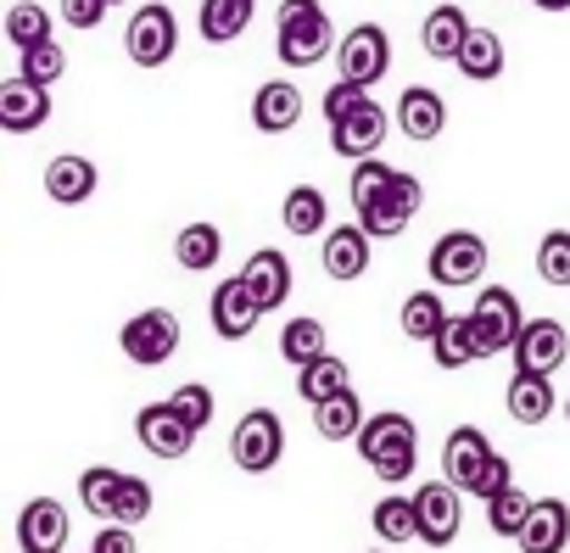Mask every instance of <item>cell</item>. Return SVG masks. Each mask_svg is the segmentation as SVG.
Returning a JSON list of instances; mask_svg holds the SVG:
<instances>
[{
  "label": "cell",
  "mask_w": 570,
  "mask_h": 553,
  "mask_svg": "<svg viewBox=\"0 0 570 553\" xmlns=\"http://www.w3.org/2000/svg\"><path fill=\"white\" fill-rule=\"evenodd\" d=\"M370 525H375V536H381L386 547L420 542V514H414V497H403V492H386V497L375 503Z\"/></svg>",
  "instance_id": "obj_34"
},
{
  "label": "cell",
  "mask_w": 570,
  "mask_h": 553,
  "mask_svg": "<svg viewBox=\"0 0 570 553\" xmlns=\"http://www.w3.org/2000/svg\"><path fill=\"white\" fill-rule=\"evenodd\" d=\"M425 268H431V286H442V292L481 286V274H487V240L475 229H448V235H436Z\"/></svg>",
  "instance_id": "obj_5"
},
{
  "label": "cell",
  "mask_w": 570,
  "mask_h": 553,
  "mask_svg": "<svg viewBox=\"0 0 570 553\" xmlns=\"http://www.w3.org/2000/svg\"><path fill=\"white\" fill-rule=\"evenodd\" d=\"M336 51V23L325 0H279L274 12V57L285 68H320Z\"/></svg>",
  "instance_id": "obj_1"
},
{
  "label": "cell",
  "mask_w": 570,
  "mask_h": 553,
  "mask_svg": "<svg viewBox=\"0 0 570 553\" xmlns=\"http://www.w3.org/2000/svg\"><path fill=\"white\" fill-rule=\"evenodd\" d=\"M531 503H537V497H525L520 486L498 492V497L487 503V525H492V536H509V542H514V536H520V525L531 520Z\"/></svg>",
  "instance_id": "obj_41"
},
{
  "label": "cell",
  "mask_w": 570,
  "mask_h": 553,
  "mask_svg": "<svg viewBox=\"0 0 570 553\" xmlns=\"http://www.w3.org/2000/svg\"><path fill=\"white\" fill-rule=\"evenodd\" d=\"M229 458L246 470V475H268L279 458H285V419L274 408H252L235 436H229Z\"/></svg>",
  "instance_id": "obj_7"
},
{
  "label": "cell",
  "mask_w": 570,
  "mask_h": 553,
  "mask_svg": "<svg viewBox=\"0 0 570 553\" xmlns=\"http://www.w3.org/2000/svg\"><path fill=\"white\" fill-rule=\"evenodd\" d=\"M174 408H179V419L185 425H196V431H207L213 425V414H218V397L202 386V381H185V386H174V397H168Z\"/></svg>",
  "instance_id": "obj_42"
},
{
  "label": "cell",
  "mask_w": 570,
  "mask_h": 553,
  "mask_svg": "<svg viewBox=\"0 0 570 553\" xmlns=\"http://www.w3.org/2000/svg\"><path fill=\"white\" fill-rule=\"evenodd\" d=\"M112 7H129V0H112Z\"/></svg>",
  "instance_id": "obj_51"
},
{
  "label": "cell",
  "mask_w": 570,
  "mask_h": 553,
  "mask_svg": "<svg viewBox=\"0 0 570 553\" xmlns=\"http://www.w3.org/2000/svg\"><path fill=\"white\" fill-rule=\"evenodd\" d=\"M503 403H509V419H514V425H542V419L553 414V403H559V397H553V375H520V369H514Z\"/></svg>",
  "instance_id": "obj_28"
},
{
  "label": "cell",
  "mask_w": 570,
  "mask_h": 553,
  "mask_svg": "<svg viewBox=\"0 0 570 553\" xmlns=\"http://www.w3.org/2000/svg\"><path fill=\"white\" fill-rule=\"evenodd\" d=\"M218 257H224V229H218V224L196 218V224H185V229L174 235V263H179L185 274H207V268H218Z\"/></svg>",
  "instance_id": "obj_27"
},
{
  "label": "cell",
  "mask_w": 570,
  "mask_h": 553,
  "mask_svg": "<svg viewBox=\"0 0 570 553\" xmlns=\"http://www.w3.org/2000/svg\"><path fill=\"white\" fill-rule=\"evenodd\" d=\"M370 553H386V547H370Z\"/></svg>",
  "instance_id": "obj_52"
},
{
  "label": "cell",
  "mask_w": 570,
  "mask_h": 553,
  "mask_svg": "<svg viewBox=\"0 0 570 553\" xmlns=\"http://www.w3.org/2000/svg\"><path fill=\"white\" fill-rule=\"evenodd\" d=\"M470 330H475V347L481 358H498L514 347V336L525 330V308L509 286H481L475 303H470Z\"/></svg>",
  "instance_id": "obj_3"
},
{
  "label": "cell",
  "mask_w": 570,
  "mask_h": 553,
  "mask_svg": "<svg viewBox=\"0 0 570 553\" xmlns=\"http://www.w3.org/2000/svg\"><path fill=\"white\" fill-rule=\"evenodd\" d=\"M531 7H542V12H570V0H531Z\"/></svg>",
  "instance_id": "obj_48"
},
{
  "label": "cell",
  "mask_w": 570,
  "mask_h": 553,
  "mask_svg": "<svg viewBox=\"0 0 570 553\" xmlns=\"http://www.w3.org/2000/svg\"><path fill=\"white\" fill-rule=\"evenodd\" d=\"M537 280L542 286H570V229H548L537 240Z\"/></svg>",
  "instance_id": "obj_39"
},
{
  "label": "cell",
  "mask_w": 570,
  "mask_h": 553,
  "mask_svg": "<svg viewBox=\"0 0 570 553\" xmlns=\"http://www.w3.org/2000/svg\"><path fill=\"white\" fill-rule=\"evenodd\" d=\"M392 68V34L381 23H353L336 40V79H353L364 90H375Z\"/></svg>",
  "instance_id": "obj_4"
},
{
  "label": "cell",
  "mask_w": 570,
  "mask_h": 553,
  "mask_svg": "<svg viewBox=\"0 0 570 553\" xmlns=\"http://www.w3.org/2000/svg\"><path fill=\"white\" fill-rule=\"evenodd\" d=\"M358 453H364V464H370L386 486H403V481L420 470V425H414L409 414H397V408L370 414L364 431H358Z\"/></svg>",
  "instance_id": "obj_2"
},
{
  "label": "cell",
  "mask_w": 570,
  "mask_h": 553,
  "mask_svg": "<svg viewBox=\"0 0 570 553\" xmlns=\"http://www.w3.org/2000/svg\"><path fill=\"white\" fill-rule=\"evenodd\" d=\"M509 486H514V464H509V458H503V453H492V458H487V470H481V481H475V492H470V497H481V503H492V497H498V492H509Z\"/></svg>",
  "instance_id": "obj_45"
},
{
  "label": "cell",
  "mask_w": 570,
  "mask_h": 553,
  "mask_svg": "<svg viewBox=\"0 0 570 553\" xmlns=\"http://www.w3.org/2000/svg\"><path fill=\"white\" fill-rule=\"evenodd\" d=\"M118 347H124L129 364L163 369V364L179 353V314H168V308H140V314L118 330Z\"/></svg>",
  "instance_id": "obj_6"
},
{
  "label": "cell",
  "mask_w": 570,
  "mask_h": 553,
  "mask_svg": "<svg viewBox=\"0 0 570 553\" xmlns=\"http://www.w3.org/2000/svg\"><path fill=\"white\" fill-rule=\"evenodd\" d=\"M240 280L252 286L257 308L274 314V308H285V297H292V263H285L279 246H257V251L240 263Z\"/></svg>",
  "instance_id": "obj_20"
},
{
  "label": "cell",
  "mask_w": 570,
  "mask_h": 553,
  "mask_svg": "<svg viewBox=\"0 0 570 553\" xmlns=\"http://www.w3.org/2000/svg\"><path fill=\"white\" fill-rule=\"evenodd\" d=\"M96 185H101V168L90 157H79V151H62V157L46 162V196L57 207H85L96 196Z\"/></svg>",
  "instance_id": "obj_23"
},
{
  "label": "cell",
  "mask_w": 570,
  "mask_h": 553,
  "mask_svg": "<svg viewBox=\"0 0 570 553\" xmlns=\"http://www.w3.org/2000/svg\"><path fill=\"white\" fill-rule=\"evenodd\" d=\"M420 207H425V185H420L414 174H403V168H397L392 190H386L381 201L358 207V224H364L375 240H397V235L414 224V213H420Z\"/></svg>",
  "instance_id": "obj_11"
},
{
  "label": "cell",
  "mask_w": 570,
  "mask_h": 553,
  "mask_svg": "<svg viewBox=\"0 0 570 553\" xmlns=\"http://www.w3.org/2000/svg\"><path fill=\"white\" fill-rule=\"evenodd\" d=\"M520 553H570V503L564 497H537L531 520L514 536Z\"/></svg>",
  "instance_id": "obj_21"
},
{
  "label": "cell",
  "mask_w": 570,
  "mask_h": 553,
  "mask_svg": "<svg viewBox=\"0 0 570 553\" xmlns=\"http://www.w3.org/2000/svg\"><path fill=\"white\" fill-rule=\"evenodd\" d=\"M7 40H12L18 51L46 46V40H57V18L40 7V0H18V7L7 12Z\"/></svg>",
  "instance_id": "obj_36"
},
{
  "label": "cell",
  "mask_w": 570,
  "mask_h": 553,
  "mask_svg": "<svg viewBox=\"0 0 570 553\" xmlns=\"http://www.w3.org/2000/svg\"><path fill=\"white\" fill-rule=\"evenodd\" d=\"M0 40H7V12H0Z\"/></svg>",
  "instance_id": "obj_49"
},
{
  "label": "cell",
  "mask_w": 570,
  "mask_h": 553,
  "mask_svg": "<svg viewBox=\"0 0 570 553\" xmlns=\"http://www.w3.org/2000/svg\"><path fill=\"white\" fill-rule=\"evenodd\" d=\"M386 129H392L386 107H381L375 96H364L353 112H342V118L331 124V151H336V157H347V162L375 157V151L386 146Z\"/></svg>",
  "instance_id": "obj_10"
},
{
  "label": "cell",
  "mask_w": 570,
  "mask_h": 553,
  "mask_svg": "<svg viewBox=\"0 0 570 553\" xmlns=\"http://www.w3.org/2000/svg\"><path fill=\"white\" fill-rule=\"evenodd\" d=\"M392 179H397V168H392L386 157H358V162H353V185H347V190H353V213L370 207V201H381V196L392 190Z\"/></svg>",
  "instance_id": "obj_38"
},
{
  "label": "cell",
  "mask_w": 570,
  "mask_h": 553,
  "mask_svg": "<svg viewBox=\"0 0 570 553\" xmlns=\"http://www.w3.org/2000/svg\"><path fill=\"white\" fill-rule=\"evenodd\" d=\"M564 419H570V397H564Z\"/></svg>",
  "instance_id": "obj_50"
},
{
  "label": "cell",
  "mask_w": 570,
  "mask_h": 553,
  "mask_svg": "<svg viewBox=\"0 0 570 553\" xmlns=\"http://www.w3.org/2000/svg\"><path fill=\"white\" fill-rule=\"evenodd\" d=\"M431 358H436V369H442V375L481 364V347H475L470 314H448V325H442V330H436V342H431Z\"/></svg>",
  "instance_id": "obj_31"
},
{
  "label": "cell",
  "mask_w": 570,
  "mask_h": 553,
  "mask_svg": "<svg viewBox=\"0 0 570 553\" xmlns=\"http://www.w3.org/2000/svg\"><path fill=\"white\" fill-rule=\"evenodd\" d=\"M364 96H370L364 85H353V79H336V85H331V90L320 96V112H325V124H336L342 112H353V107H358Z\"/></svg>",
  "instance_id": "obj_44"
},
{
  "label": "cell",
  "mask_w": 570,
  "mask_h": 553,
  "mask_svg": "<svg viewBox=\"0 0 570 553\" xmlns=\"http://www.w3.org/2000/svg\"><path fill=\"white\" fill-rule=\"evenodd\" d=\"M118 486H124V470H112V464H90V470L79 475V503H85L96 520H112Z\"/></svg>",
  "instance_id": "obj_37"
},
{
  "label": "cell",
  "mask_w": 570,
  "mask_h": 553,
  "mask_svg": "<svg viewBox=\"0 0 570 553\" xmlns=\"http://www.w3.org/2000/svg\"><path fill=\"white\" fill-rule=\"evenodd\" d=\"M151 481H140V475H124V486H118V503H112V520L118 525H140V520H151Z\"/></svg>",
  "instance_id": "obj_43"
},
{
  "label": "cell",
  "mask_w": 570,
  "mask_h": 553,
  "mask_svg": "<svg viewBox=\"0 0 570 553\" xmlns=\"http://www.w3.org/2000/svg\"><path fill=\"white\" fill-rule=\"evenodd\" d=\"M18 73L29 79V85H57L62 73H68V51L57 46V40H46V46H29V51H18Z\"/></svg>",
  "instance_id": "obj_40"
},
{
  "label": "cell",
  "mask_w": 570,
  "mask_h": 553,
  "mask_svg": "<svg viewBox=\"0 0 570 553\" xmlns=\"http://www.w3.org/2000/svg\"><path fill=\"white\" fill-rule=\"evenodd\" d=\"M68 508L57 497H29L18 514V547L23 553H62L68 547Z\"/></svg>",
  "instance_id": "obj_19"
},
{
  "label": "cell",
  "mask_w": 570,
  "mask_h": 553,
  "mask_svg": "<svg viewBox=\"0 0 570 553\" xmlns=\"http://www.w3.org/2000/svg\"><path fill=\"white\" fill-rule=\"evenodd\" d=\"M135 436H140V447H146L151 458H168V464H174V458H185V453L196 447V436H202V431H196V425H185V419H179V408L163 397V403H146V408L135 414Z\"/></svg>",
  "instance_id": "obj_12"
},
{
  "label": "cell",
  "mask_w": 570,
  "mask_h": 553,
  "mask_svg": "<svg viewBox=\"0 0 570 553\" xmlns=\"http://www.w3.org/2000/svg\"><path fill=\"white\" fill-rule=\"evenodd\" d=\"M470 85H492V79H503V68H509V51H503V34L498 29H481V23H470V40H464V51H459V62H453Z\"/></svg>",
  "instance_id": "obj_25"
},
{
  "label": "cell",
  "mask_w": 570,
  "mask_h": 553,
  "mask_svg": "<svg viewBox=\"0 0 570 553\" xmlns=\"http://www.w3.org/2000/svg\"><path fill=\"white\" fill-rule=\"evenodd\" d=\"M90 553H140V542H135V525H118V520H107V525L96 531Z\"/></svg>",
  "instance_id": "obj_47"
},
{
  "label": "cell",
  "mask_w": 570,
  "mask_h": 553,
  "mask_svg": "<svg viewBox=\"0 0 570 553\" xmlns=\"http://www.w3.org/2000/svg\"><path fill=\"white\" fill-rule=\"evenodd\" d=\"M124 51H129L135 68H163V62H174V51H179V23H174V12L163 7V0H151V7H140V12L129 18Z\"/></svg>",
  "instance_id": "obj_8"
},
{
  "label": "cell",
  "mask_w": 570,
  "mask_h": 553,
  "mask_svg": "<svg viewBox=\"0 0 570 553\" xmlns=\"http://www.w3.org/2000/svg\"><path fill=\"white\" fill-rule=\"evenodd\" d=\"M107 7H112V0H62V23L68 29H101V18H107Z\"/></svg>",
  "instance_id": "obj_46"
},
{
  "label": "cell",
  "mask_w": 570,
  "mask_h": 553,
  "mask_svg": "<svg viewBox=\"0 0 570 553\" xmlns=\"http://www.w3.org/2000/svg\"><path fill=\"white\" fill-rule=\"evenodd\" d=\"M509 358H514L520 375H553L570 358V330L559 319H525V330L514 336Z\"/></svg>",
  "instance_id": "obj_13"
},
{
  "label": "cell",
  "mask_w": 570,
  "mask_h": 553,
  "mask_svg": "<svg viewBox=\"0 0 570 553\" xmlns=\"http://www.w3.org/2000/svg\"><path fill=\"white\" fill-rule=\"evenodd\" d=\"M279 224H285V235H297V240L325 235L331 229V196L320 185H292V196H285V207H279Z\"/></svg>",
  "instance_id": "obj_26"
},
{
  "label": "cell",
  "mask_w": 570,
  "mask_h": 553,
  "mask_svg": "<svg viewBox=\"0 0 570 553\" xmlns=\"http://www.w3.org/2000/svg\"><path fill=\"white\" fill-rule=\"evenodd\" d=\"M492 453H498V447L487 442L481 425H453L448 442H442V475H448L459 492H475V481H481V470H487Z\"/></svg>",
  "instance_id": "obj_18"
},
{
  "label": "cell",
  "mask_w": 570,
  "mask_h": 553,
  "mask_svg": "<svg viewBox=\"0 0 570 553\" xmlns=\"http://www.w3.org/2000/svg\"><path fill=\"white\" fill-rule=\"evenodd\" d=\"M397 129H403L409 140H420V146L442 140V129H448V101H442L431 85H403V90H397Z\"/></svg>",
  "instance_id": "obj_22"
},
{
  "label": "cell",
  "mask_w": 570,
  "mask_h": 553,
  "mask_svg": "<svg viewBox=\"0 0 570 553\" xmlns=\"http://www.w3.org/2000/svg\"><path fill=\"white\" fill-rule=\"evenodd\" d=\"M207 319H213L218 342H246L263 325V308H257V297H252V286L240 280V274H229V280H218V292L207 303Z\"/></svg>",
  "instance_id": "obj_14"
},
{
  "label": "cell",
  "mask_w": 570,
  "mask_h": 553,
  "mask_svg": "<svg viewBox=\"0 0 570 553\" xmlns=\"http://www.w3.org/2000/svg\"><path fill=\"white\" fill-rule=\"evenodd\" d=\"M364 397L347 386V392H336V397H325V403H314V431L325 436V442H358V431H364Z\"/></svg>",
  "instance_id": "obj_29"
},
{
  "label": "cell",
  "mask_w": 570,
  "mask_h": 553,
  "mask_svg": "<svg viewBox=\"0 0 570 553\" xmlns=\"http://www.w3.org/2000/svg\"><path fill=\"white\" fill-rule=\"evenodd\" d=\"M353 386V375H347V364L336 358V353H325V358H314V364H303L297 369V397L314 408V403H325V397H336V392H347Z\"/></svg>",
  "instance_id": "obj_35"
},
{
  "label": "cell",
  "mask_w": 570,
  "mask_h": 553,
  "mask_svg": "<svg viewBox=\"0 0 570 553\" xmlns=\"http://www.w3.org/2000/svg\"><path fill=\"white\" fill-rule=\"evenodd\" d=\"M397 325H403V336L409 342H436V330L448 325V308H442V292H431V286H420V292H409L403 297V314H397Z\"/></svg>",
  "instance_id": "obj_33"
},
{
  "label": "cell",
  "mask_w": 570,
  "mask_h": 553,
  "mask_svg": "<svg viewBox=\"0 0 570 553\" xmlns=\"http://www.w3.org/2000/svg\"><path fill=\"white\" fill-rule=\"evenodd\" d=\"M325 274L336 286H353V280H364L370 274V263H375V235L353 218V224H336V229H325Z\"/></svg>",
  "instance_id": "obj_15"
},
{
  "label": "cell",
  "mask_w": 570,
  "mask_h": 553,
  "mask_svg": "<svg viewBox=\"0 0 570 553\" xmlns=\"http://www.w3.org/2000/svg\"><path fill=\"white\" fill-rule=\"evenodd\" d=\"M308 112V96L292 79H263L252 96V129L257 135H292Z\"/></svg>",
  "instance_id": "obj_17"
},
{
  "label": "cell",
  "mask_w": 570,
  "mask_h": 553,
  "mask_svg": "<svg viewBox=\"0 0 570 553\" xmlns=\"http://www.w3.org/2000/svg\"><path fill=\"white\" fill-rule=\"evenodd\" d=\"M257 18V0H202V40L207 46H235Z\"/></svg>",
  "instance_id": "obj_30"
},
{
  "label": "cell",
  "mask_w": 570,
  "mask_h": 553,
  "mask_svg": "<svg viewBox=\"0 0 570 553\" xmlns=\"http://www.w3.org/2000/svg\"><path fill=\"white\" fill-rule=\"evenodd\" d=\"M464 40H470V18H464V7H453V0L431 7V18L420 23V46H425L431 62H459Z\"/></svg>",
  "instance_id": "obj_24"
},
{
  "label": "cell",
  "mask_w": 570,
  "mask_h": 553,
  "mask_svg": "<svg viewBox=\"0 0 570 553\" xmlns=\"http://www.w3.org/2000/svg\"><path fill=\"white\" fill-rule=\"evenodd\" d=\"M331 353V330L314 319V314H297L292 325L279 330V358L292 364V369H303V364H314V358H325Z\"/></svg>",
  "instance_id": "obj_32"
},
{
  "label": "cell",
  "mask_w": 570,
  "mask_h": 553,
  "mask_svg": "<svg viewBox=\"0 0 570 553\" xmlns=\"http://www.w3.org/2000/svg\"><path fill=\"white\" fill-rule=\"evenodd\" d=\"M51 124V90L29 85L23 73L0 79V129L7 135H40Z\"/></svg>",
  "instance_id": "obj_16"
},
{
  "label": "cell",
  "mask_w": 570,
  "mask_h": 553,
  "mask_svg": "<svg viewBox=\"0 0 570 553\" xmlns=\"http://www.w3.org/2000/svg\"><path fill=\"white\" fill-rule=\"evenodd\" d=\"M414 514H420V542L425 547H448L464 531V492L453 481H425L414 492Z\"/></svg>",
  "instance_id": "obj_9"
}]
</instances>
